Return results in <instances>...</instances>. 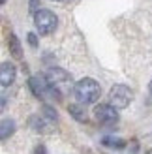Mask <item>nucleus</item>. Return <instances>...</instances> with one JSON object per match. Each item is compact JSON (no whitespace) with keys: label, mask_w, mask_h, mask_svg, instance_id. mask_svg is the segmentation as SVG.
Returning <instances> with one entry per match:
<instances>
[{"label":"nucleus","mask_w":152,"mask_h":154,"mask_svg":"<svg viewBox=\"0 0 152 154\" xmlns=\"http://www.w3.org/2000/svg\"><path fill=\"white\" fill-rule=\"evenodd\" d=\"M105 147H117V149H122L124 147V141L122 139H115V137H105L103 139Z\"/></svg>","instance_id":"f8f14e48"},{"label":"nucleus","mask_w":152,"mask_h":154,"mask_svg":"<svg viewBox=\"0 0 152 154\" xmlns=\"http://www.w3.org/2000/svg\"><path fill=\"white\" fill-rule=\"evenodd\" d=\"M94 117L100 124L111 126L118 120V111H117V107H113L111 103H100V105L94 107Z\"/></svg>","instance_id":"39448f33"},{"label":"nucleus","mask_w":152,"mask_h":154,"mask_svg":"<svg viewBox=\"0 0 152 154\" xmlns=\"http://www.w3.org/2000/svg\"><path fill=\"white\" fill-rule=\"evenodd\" d=\"M30 124H32V128L36 130V132H41V134H47L53 130V120L45 119L43 115H36V117L30 119Z\"/></svg>","instance_id":"6e6552de"},{"label":"nucleus","mask_w":152,"mask_h":154,"mask_svg":"<svg viewBox=\"0 0 152 154\" xmlns=\"http://www.w3.org/2000/svg\"><path fill=\"white\" fill-rule=\"evenodd\" d=\"M2 132H0V137H2V141H6L10 135H13V132H15V122L11 120V119H4L2 120Z\"/></svg>","instance_id":"9d476101"},{"label":"nucleus","mask_w":152,"mask_h":154,"mask_svg":"<svg viewBox=\"0 0 152 154\" xmlns=\"http://www.w3.org/2000/svg\"><path fill=\"white\" fill-rule=\"evenodd\" d=\"M150 154H152V150H150Z\"/></svg>","instance_id":"6ab92c4d"},{"label":"nucleus","mask_w":152,"mask_h":154,"mask_svg":"<svg viewBox=\"0 0 152 154\" xmlns=\"http://www.w3.org/2000/svg\"><path fill=\"white\" fill-rule=\"evenodd\" d=\"M148 92H150V96H152V81H150V85H148Z\"/></svg>","instance_id":"f3484780"},{"label":"nucleus","mask_w":152,"mask_h":154,"mask_svg":"<svg viewBox=\"0 0 152 154\" xmlns=\"http://www.w3.org/2000/svg\"><path fill=\"white\" fill-rule=\"evenodd\" d=\"M34 154H47V152H45V149H43L41 145H40V147H38V149L34 150Z\"/></svg>","instance_id":"dca6fc26"},{"label":"nucleus","mask_w":152,"mask_h":154,"mask_svg":"<svg viewBox=\"0 0 152 154\" xmlns=\"http://www.w3.org/2000/svg\"><path fill=\"white\" fill-rule=\"evenodd\" d=\"M41 115L45 119H49V120H53V122H56V111L53 109V107H49V105H43V111H41Z\"/></svg>","instance_id":"ddd939ff"},{"label":"nucleus","mask_w":152,"mask_h":154,"mask_svg":"<svg viewBox=\"0 0 152 154\" xmlns=\"http://www.w3.org/2000/svg\"><path fill=\"white\" fill-rule=\"evenodd\" d=\"M2 4H6V0H2Z\"/></svg>","instance_id":"a211bd4d"},{"label":"nucleus","mask_w":152,"mask_h":154,"mask_svg":"<svg viewBox=\"0 0 152 154\" xmlns=\"http://www.w3.org/2000/svg\"><path fill=\"white\" fill-rule=\"evenodd\" d=\"M28 8H30V11H32V13L40 11V0H30V2H28Z\"/></svg>","instance_id":"4468645a"},{"label":"nucleus","mask_w":152,"mask_h":154,"mask_svg":"<svg viewBox=\"0 0 152 154\" xmlns=\"http://www.w3.org/2000/svg\"><path fill=\"white\" fill-rule=\"evenodd\" d=\"M73 94L77 98V102L87 105V103H96L102 96V87L98 85V81H94L92 77H85L75 83L73 87Z\"/></svg>","instance_id":"f257e3e1"},{"label":"nucleus","mask_w":152,"mask_h":154,"mask_svg":"<svg viewBox=\"0 0 152 154\" xmlns=\"http://www.w3.org/2000/svg\"><path fill=\"white\" fill-rule=\"evenodd\" d=\"M15 75H17V70H15V66L11 62H2L0 66V83H2V87H10V85L15 81Z\"/></svg>","instance_id":"423d86ee"},{"label":"nucleus","mask_w":152,"mask_h":154,"mask_svg":"<svg viewBox=\"0 0 152 154\" xmlns=\"http://www.w3.org/2000/svg\"><path fill=\"white\" fill-rule=\"evenodd\" d=\"M28 43L32 45V47H36V45H38V40H36V34H32V32L28 34Z\"/></svg>","instance_id":"2eb2a0df"},{"label":"nucleus","mask_w":152,"mask_h":154,"mask_svg":"<svg viewBox=\"0 0 152 154\" xmlns=\"http://www.w3.org/2000/svg\"><path fill=\"white\" fill-rule=\"evenodd\" d=\"M8 49H10V55H11L13 58L21 60V57H23V47H21L19 38L15 36V34H10V36H8Z\"/></svg>","instance_id":"1a4fd4ad"},{"label":"nucleus","mask_w":152,"mask_h":154,"mask_svg":"<svg viewBox=\"0 0 152 154\" xmlns=\"http://www.w3.org/2000/svg\"><path fill=\"white\" fill-rule=\"evenodd\" d=\"M45 79L56 87L58 83H64V81L70 79V73H68L66 70H62V68H49V70L45 72Z\"/></svg>","instance_id":"0eeeda50"},{"label":"nucleus","mask_w":152,"mask_h":154,"mask_svg":"<svg viewBox=\"0 0 152 154\" xmlns=\"http://www.w3.org/2000/svg\"><path fill=\"white\" fill-rule=\"evenodd\" d=\"M28 87L30 90H32V94L36 98H56L60 100V92L56 90L55 85H51L47 79H45V75H34V77H30L28 79Z\"/></svg>","instance_id":"f03ea898"},{"label":"nucleus","mask_w":152,"mask_h":154,"mask_svg":"<svg viewBox=\"0 0 152 154\" xmlns=\"http://www.w3.org/2000/svg\"><path fill=\"white\" fill-rule=\"evenodd\" d=\"M109 103L113 107H117V109H124L132 103L133 100V92L132 88H128L126 85H115V87H111L109 90Z\"/></svg>","instance_id":"20e7f679"},{"label":"nucleus","mask_w":152,"mask_h":154,"mask_svg":"<svg viewBox=\"0 0 152 154\" xmlns=\"http://www.w3.org/2000/svg\"><path fill=\"white\" fill-rule=\"evenodd\" d=\"M58 17L51 10H40L34 13V26L41 36H49L56 30Z\"/></svg>","instance_id":"7ed1b4c3"},{"label":"nucleus","mask_w":152,"mask_h":154,"mask_svg":"<svg viewBox=\"0 0 152 154\" xmlns=\"http://www.w3.org/2000/svg\"><path fill=\"white\" fill-rule=\"evenodd\" d=\"M68 111H70V115L75 119V120H79V122H87V113H85V109H83L81 105H70L68 107Z\"/></svg>","instance_id":"9b49d317"}]
</instances>
